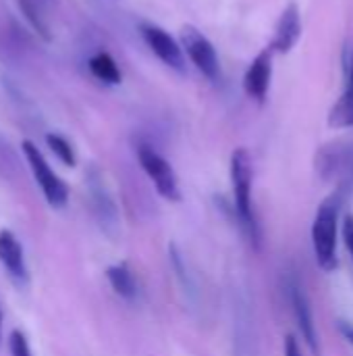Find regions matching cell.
<instances>
[{
  "label": "cell",
  "instance_id": "obj_1",
  "mask_svg": "<svg viewBox=\"0 0 353 356\" xmlns=\"http://www.w3.org/2000/svg\"><path fill=\"white\" fill-rule=\"evenodd\" d=\"M231 184L241 229L254 246H260V225L252 202V159L246 148L231 154Z\"/></svg>",
  "mask_w": 353,
  "mask_h": 356
},
{
  "label": "cell",
  "instance_id": "obj_2",
  "mask_svg": "<svg viewBox=\"0 0 353 356\" xmlns=\"http://www.w3.org/2000/svg\"><path fill=\"white\" fill-rule=\"evenodd\" d=\"M339 207L341 196L331 194L318 207L312 223V246L316 263L322 271H333L337 267V232H339Z\"/></svg>",
  "mask_w": 353,
  "mask_h": 356
},
{
  "label": "cell",
  "instance_id": "obj_3",
  "mask_svg": "<svg viewBox=\"0 0 353 356\" xmlns=\"http://www.w3.org/2000/svg\"><path fill=\"white\" fill-rule=\"evenodd\" d=\"M21 150H23V156L33 173L35 184L40 186V190L44 194L46 202L54 209H62L69 200V186L52 171V167L44 159L42 150L31 140H25L21 144Z\"/></svg>",
  "mask_w": 353,
  "mask_h": 356
},
{
  "label": "cell",
  "instance_id": "obj_4",
  "mask_svg": "<svg viewBox=\"0 0 353 356\" xmlns=\"http://www.w3.org/2000/svg\"><path fill=\"white\" fill-rule=\"evenodd\" d=\"M137 161L162 198H166L169 202L181 200V190H179L175 169L158 150H154L148 144H141V146H137Z\"/></svg>",
  "mask_w": 353,
  "mask_h": 356
},
{
  "label": "cell",
  "instance_id": "obj_5",
  "mask_svg": "<svg viewBox=\"0 0 353 356\" xmlns=\"http://www.w3.org/2000/svg\"><path fill=\"white\" fill-rule=\"evenodd\" d=\"M181 46L183 52L189 56V60L196 65V69L206 75L208 79H218L221 73V65H218V56L216 50L212 46V42L193 25H183L181 29Z\"/></svg>",
  "mask_w": 353,
  "mask_h": 356
},
{
  "label": "cell",
  "instance_id": "obj_6",
  "mask_svg": "<svg viewBox=\"0 0 353 356\" xmlns=\"http://www.w3.org/2000/svg\"><path fill=\"white\" fill-rule=\"evenodd\" d=\"M141 38L148 44V48L171 69L183 73L185 71V52L183 46L177 44V40L173 35H169L162 27L152 25V23H144L141 27Z\"/></svg>",
  "mask_w": 353,
  "mask_h": 356
},
{
  "label": "cell",
  "instance_id": "obj_7",
  "mask_svg": "<svg viewBox=\"0 0 353 356\" xmlns=\"http://www.w3.org/2000/svg\"><path fill=\"white\" fill-rule=\"evenodd\" d=\"M289 302H291V311H293V317H295V323L300 327L304 342L308 344L312 355H320V342H318V334H316V325L312 317V307H310L304 286L298 280L289 282Z\"/></svg>",
  "mask_w": 353,
  "mask_h": 356
},
{
  "label": "cell",
  "instance_id": "obj_8",
  "mask_svg": "<svg viewBox=\"0 0 353 356\" xmlns=\"http://www.w3.org/2000/svg\"><path fill=\"white\" fill-rule=\"evenodd\" d=\"M0 265L19 288H25L29 284L23 246L17 240V236L8 229H0Z\"/></svg>",
  "mask_w": 353,
  "mask_h": 356
},
{
  "label": "cell",
  "instance_id": "obj_9",
  "mask_svg": "<svg viewBox=\"0 0 353 356\" xmlns=\"http://www.w3.org/2000/svg\"><path fill=\"white\" fill-rule=\"evenodd\" d=\"M270 79H273V50L264 48L248 67L243 75V90L250 98L262 102L268 94Z\"/></svg>",
  "mask_w": 353,
  "mask_h": 356
},
{
  "label": "cell",
  "instance_id": "obj_10",
  "mask_svg": "<svg viewBox=\"0 0 353 356\" xmlns=\"http://www.w3.org/2000/svg\"><path fill=\"white\" fill-rule=\"evenodd\" d=\"M302 35V15L295 2L287 4L285 10L281 13L277 27H275V38L270 42V50L279 52V54H287L291 52V48L298 44Z\"/></svg>",
  "mask_w": 353,
  "mask_h": 356
},
{
  "label": "cell",
  "instance_id": "obj_11",
  "mask_svg": "<svg viewBox=\"0 0 353 356\" xmlns=\"http://www.w3.org/2000/svg\"><path fill=\"white\" fill-rule=\"evenodd\" d=\"M106 280L110 284V288L114 290L117 296H121L127 302H133L139 296V284L137 277L133 275V271L129 269L127 263H119L106 269Z\"/></svg>",
  "mask_w": 353,
  "mask_h": 356
},
{
  "label": "cell",
  "instance_id": "obj_12",
  "mask_svg": "<svg viewBox=\"0 0 353 356\" xmlns=\"http://www.w3.org/2000/svg\"><path fill=\"white\" fill-rule=\"evenodd\" d=\"M92 75L96 79H100L102 83H108V86H117L121 83V69L117 65V60L108 54V52H98L89 58L87 63Z\"/></svg>",
  "mask_w": 353,
  "mask_h": 356
},
{
  "label": "cell",
  "instance_id": "obj_13",
  "mask_svg": "<svg viewBox=\"0 0 353 356\" xmlns=\"http://www.w3.org/2000/svg\"><path fill=\"white\" fill-rule=\"evenodd\" d=\"M89 194H92V204H94V211H96V217L100 219V223L102 225H114L117 211H114V204H112L108 192L102 188V184L94 181L89 188Z\"/></svg>",
  "mask_w": 353,
  "mask_h": 356
},
{
  "label": "cell",
  "instance_id": "obj_14",
  "mask_svg": "<svg viewBox=\"0 0 353 356\" xmlns=\"http://www.w3.org/2000/svg\"><path fill=\"white\" fill-rule=\"evenodd\" d=\"M329 125L337 129L353 127V88H345L343 96L335 102L329 113Z\"/></svg>",
  "mask_w": 353,
  "mask_h": 356
},
{
  "label": "cell",
  "instance_id": "obj_15",
  "mask_svg": "<svg viewBox=\"0 0 353 356\" xmlns=\"http://www.w3.org/2000/svg\"><path fill=\"white\" fill-rule=\"evenodd\" d=\"M46 144H48V148L52 150V154L60 163H64L67 167H75V163H77L75 150H73V146H71V142L67 138H62L60 134H48L46 136Z\"/></svg>",
  "mask_w": 353,
  "mask_h": 356
},
{
  "label": "cell",
  "instance_id": "obj_16",
  "mask_svg": "<svg viewBox=\"0 0 353 356\" xmlns=\"http://www.w3.org/2000/svg\"><path fill=\"white\" fill-rule=\"evenodd\" d=\"M19 8L23 13V17L27 19V23L35 29V33L44 40H50V31H48V25L44 21V17L40 15L37 6L33 0H19Z\"/></svg>",
  "mask_w": 353,
  "mask_h": 356
},
{
  "label": "cell",
  "instance_id": "obj_17",
  "mask_svg": "<svg viewBox=\"0 0 353 356\" xmlns=\"http://www.w3.org/2000/svg\"><path fill=\"white\" fill-rule=\"evenodd\" d=\"M8 353L10 356H33L27 336L21 330H12L8 336Z\"/></svg>",
  "mask_w": 353,
  "mask_h": 356
},
{
  "label": "cell",
  "instance_id": "obj_18",
  "mask_svg": "<svg viewBox=\"0 0 353 356\" xmlns=\"http://www.w3.org/2000/svg\"><path fill=\"white\" fill-rule=\"evenodd\" d=\"M343 242H345V248L353 259V215H347L343 221Z\"/></svg>",
  "mask_w": 353,
  "mask_h": 356
},
{
  "label": "cell",
  "instance_id": "obj_19",
  "mask_svg": "<svg viewBox=\"0 0 353 356\" xmlns=\"http://www.w3.org/2000/svg\"><path fill=\"white\" fill-rule=\"evenodd\" d=\"M285 356H304L298 340L293 336H287V340H285Z\"/></svg>",
  "mask_w": 353,
  "mask_h": 356
},
{
  "label": "cell",
  "instance_id": "obj_20",
  "mask_svg": "<svg viewBox=\"0 0 353 356\" xmlns=\"http://www.w3.org/2000/svg\"><path fill=\"white\" fill-rule=\"evenodd\" d=\"M343 334H345L347 342L353 346V327H343Z\"/></svg>",
  "mask_w": 353,
  "mask_h": 356
},
{
  "label": "cell",
  "instance_id": "obj_21",
  "mask_svg": "<svg viewBox=\"0 0 353 356\" xmlns=\"http://www.w3.org/2000/svg\"><path fill=\"white\" fill-rule=\"evenodd\" d=\"M347 86L353 88V56H352V67H350V77H347Z\"/></svg>",
  "mask_w": 353,
  "mask_h": 356
},
{
  "label": "cell",
  "instance_id": "obj_22",
  "mask_svg": "<svg viewBox=\"0 0 353 356\" xmlns=\"http://www.w3.org/2000/svg\"><path fill=\"white\" fill-rule=\"evenodd\" d=\"M0 332H2V311H0Z\"/></svg>",
  "mask_w": 353,
  "mask_h": 356
}]
</instances>
